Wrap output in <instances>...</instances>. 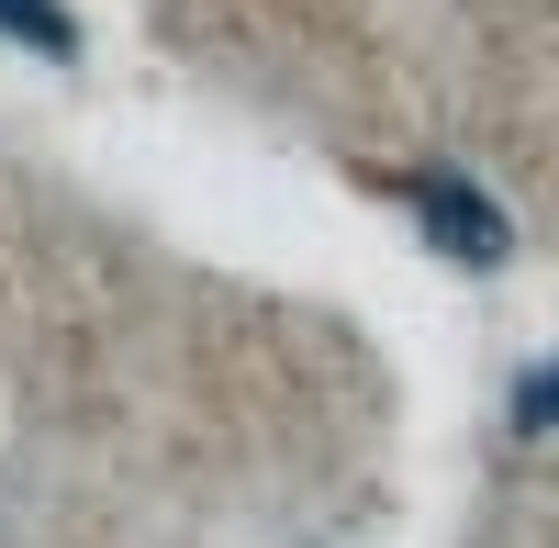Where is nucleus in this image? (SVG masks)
<instances>
[{
  "mask_svg": "<svg viewBox=\"0 0 559 548\" xmlns=\"http://www.w3.org/2000/svg\"><path fill=\"white\" fill-rule=\"evenodd\" d=\"M381 191L414 213V236H426L437 258H459V269H503V258H515V224H503V202L481 191V179H459V168H392Z\"/></svg>",
  "mask_w": 559,
  "mask_h": 548,
  "instance_id": "nucleus-1",
  "label": "nucleus"
},
{
  "mask_svg": "<svg viewBox=\"0 0 559 548\" xmlns=\"http://www.w3.org/2000/svg\"><path fill=\"white\" fill-rule=\"evenodd\" d=\"M0 45H23V57H79V23H68V0H0Z\"/></svg>",
  "mask_w": 559,
  "mask_h": 548,
  "instance_id": "nucleus-2",
  "label": "nucleus"
},
{
  "mask_svg": "<svg viewBox=\"0 0 559 548\" xmlns=\"http://www.w3.org/2000/svg\"><path fill=\"white\" fill-rule=\"evenodd\" d=\"M515 437H559V358H537L515 381Z\"/></svg>",
  "mask_w": 559,
  "mask_h": 548,
  "instance_id": "nucleus-3",
  "label": "nucleus"
}]
</instances>
